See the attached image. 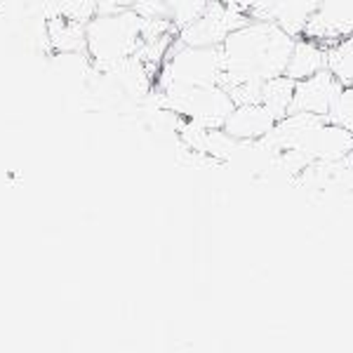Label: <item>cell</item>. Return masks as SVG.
<instances>
[{
	"instance_id": "cell-1",
	"label": "cell",
	"mask_w": 353,
	"mask_h": 353,
	"mask_svg": "<svg viewBox=\"0 0 353 353\" xmlns=\"http://www.w3.org/2000/svg\"><path fill=\"white\" fill-rule=\"evenodd\" d=\"M294 41L297 38L283 31L276 21L250 19L219 45L221 61H224L221 85L231 88L243 81L264 83L269 78L283 76Z\"/></svg>"
},
{
	"instance_id": "cell-2",
	"label": "cell",
	"mask_w": 353,
	"mask_h": 353,
	"mask_svg": "<svg viewBox=\"0 0 353 353\" xmlns=\"http://www.w3.org/2000/svg\"><path fill=\"white\" fill-rule=\"evenodd\" d=\"M88 54L97 68H106L113 61L132 57L144 41V19L130 10L94 14L85 24Z\"/></svg>"
},
{
	"instance_id": "cell-3",
	"label": "cell",
	"mask_w": 353,
	"mask_h": 353,
	"mask_svg": "<svg viewBox=\"0 0 353 353\" xmlns=\"http://www.w3.org/2000/svg\"><path fill=\"white\" fill-rule=\"evenodd\" d=\"M224 61L219 48H196V45L176 43L170 48L156 85H221Z\"/></svg>"
},
{
	"instance_id": "cell-4",
	"label": "cell",
	"mask_w": 353,
	"mask_h": 353,
	"mask_svg": "<svg viewBox=\"0 0 353 353\" xmlns=\"http://www.w3.org/2000/svg\"><path fill=\"white\" fill-rule=\"evenodd\" d=\"M248 21L250 17L243 14L236 5L224 0H210L205 12L196 21L176 31V43L196 45V48H219L236 28L245 26Z\"/></svg>"
},
{
	"instance_id": "cell-5",
	"label": "cell",
	"mask_w": 353,
	"mask_h": 353,
	"mask_svg": "<svg viewBox=\"0 0 353 353\" xmlns=\"http://www.w3.org/2000/svg\"><path fill=\"white\" fill-rule=\"evenodd\" d=\"M341 90H344V85L327 68L313 73L309 78H301V81H297V88H294L292 111H309L318 113V116H327Z\"/></svg>"
},
{
	"instance_id": "cell-6",
	"label": "cell",
	"mask_w": 353,
	"mask_h": 353,
	"mask_svg": "<svg viewBox=\"0 0 353 353\" xmlns=\"http://www.w3.org/2000/svg\"><path fill=\"white\" fill-rule=\"evenodd\" d=\"M304 36L321 43H334L339 38L353 36V0H321Z\"/></svg>"
},
{
	"instance_id": "cell-7",
	"label": "cell",
	"mask_w": 353,
	"mask_h": 353,
	"mask_svg": "<svg viewBox=\"0 0 353 353\" xmlns=\"http://www.w3.org/2000/svg\"><path fill=\"white\" fill-rule=\"evenodd\" d=\"M276 125V118L266 111V106L261 104H241L236 106L229 118L224 123V130L236 139L250 141V139H261L264 134H269Z\"/></svg>"
},
{
	"instance_id": "cell-8",
	"label": "cell",
	"mask_w": 353,
	"mask_h": 353,
	"mask_svg": "<svg viewBox=\"0 0 353 353\" xmlns=\"http://www.w3.org/2000/svg\"><path fill=\"white\" fill-rule=\"evenodd\" d=\"M327 68V45L316 41V38L301 36L294 41L292 54H290L285 76L292 81H301V78H309L318 71H325Z\"/></svg>"
},
{
	"instance_id": "cell-9",
	"label": "cell",
	"mask_w": 353,
	"mask_h": 353,
	"mask_svg": "<svg viewBox=\"0 0 353 353\" xmlns=\"http://www.w3.org/2000/svg\"><path fill=\"white\" fill-rule=\"evenodd\" d=\"M318 5L321 0H278L271 12V21H276L292 38H301L313 14L318 12Z\"/></svg>"
},
{
	"instance_id": "cell-10",
	"label": "cell",
	"mask_w": 353,
	"mask_h": 353,
	"mask_svg": "<svg viewBox=\"0 0 353 353\" xmlns=\"http://www.w3.org/2000/svg\"><path fill=\"white\" fill-rule=\"evenodd\" d=\"M294 88H297V81H292L290 76H276L269 78L261 85V106H266V111L271 113L276 121L285 118L290 111H292V101H294Z\"/></svg>"
},
{
	"instance_id": "cell-11",
	"label": "cell",
	"mask_w": 353,
	"mask_h": 353,
	"mask_svg": "<svg viewBox=\"0 0 353 353\" xmlns=\"http://www.w3.org/2000/svg\"><path fill=\"white\" fill-rule=\"evenodd\" d=\"M327 45V71L341 85L353 83V36L339 38Z\"/></svg>"
},
{
	"instance_id": "cell-12",
	"label": "cell",
	"mask_w": 353,
	"mask_h": 353,
	"mask_svg": "<svg viewBox=\"0 0 353 353\" xmlns=\"http://www.w3.org/2000/svg\"><path fill=\"white\" fill-rule=\"evenodd\" d=\"M208 3L210 0H163V5L168 8L170 21L174 24L176 31L191 24V21H196L205 12Z\"/></svg>"
},
{
	"instance_id": "cell-13",
	"label": "cell",
	"mask_w": 353,
	"mask_h": 353,
	"mask_svg": "<svg viewBox=\"0 0 353 353\" xmlns=\"http://www.w3.org/2000/svg\"><path fill=\"white\" fill-rule=\"evenodd\" d=\"M327 118L332 123H337V125H341V128H346L353 132V83L344 85V90H341L337 101L332 104Z\"/></svg>"
},
{
	"instance_id": "cell-14",
	"label": "cell",
	"mask_w": 353,
	"mask_h": 353,
	"mask_svg": "<svg viewBox=\"0 0 353 353\" xmlns=\"http://www.w3.org/2000/svg\"><path fill=\"white\" fill-rule=\"evenodd\" d=\"M224 3L236 5L243 14L250 17V19L271 21V12H273V8H276L278 0H224Z\"/></svg>"
}]
</instances>
